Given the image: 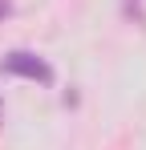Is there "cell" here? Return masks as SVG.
Returning <instances> with one entry per match:
<instances>
[{
  "instance_id": "obj_1",
  "label": "cell",
  "mask_w": 146,
  "mask_h": 150,
  "mask_svg": "<svg viewBox=\"0 0 146 150\" xmlns=\"http://www.w3.org/2000/svg\"><path fill=\"white\" fill-rule=\"evenodd\" d=\"M0 73H12V77H28V81H41V85H53V65H49L45 57H37V53L28 49H12L0 57Z\"/></svg>"
},
{
  "instance_id": "obj_4",
  "label": "cell",
  "mask_w": 146,
  "mask_h": 150,
  "mask_svg": "<svg viewBox=\"0 0 146 150\" xmlns=\"http://www.w3.org/2000/svg\"><path fill=\"white\" fill-rule=\"evenodd\" d=\"M0 114H4V101H0Z\"/></svg>"
},
{
  "instance_id": "obj_3",
  "label": "cell",
  "mask_w": 146,
  "mask_h": 150,
  "mask_svg": "<svg viewBox=\"0 0 146 150\" xmlns=\"http://www.w3.org/2000/svg\"><path fill=\"white\" fill-rule=\"evenodd\" d=\"M4 16H12V4H8V0H0V21H4Z\"/></svg>"
},
{
  "instance_id": "obj_2",
  "label": "cell",
  "mask_w": 146,
  "mask_h": 150,
  "mask_svg": "<svg viewBox=\"0 0 146 150\" xmlns=\"http://www.w3.org/2000/svg\"><path fill=\"white\" fill-rule=\"evenodd\" d=\"M122 8H126V16H130L134 25H146V8H142V0H122Z\"/></svg>"
}]
</instances>
